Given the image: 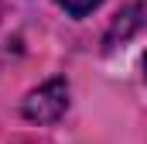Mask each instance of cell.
<instances>
[{
    "instance_id": "3957f363",
    "label": "cell",
    "mask_w": 147,
    "mask_h": 144,
    "mask_svg": "<svg viewBox=\"0 0 147 144\" xmlns=\"http://www.w3.org/2000/svg\"><path fill=\"white\" fill-rule=\"evenodd\" d=\"M144 79H147V55H144Z\"/></svg>"
},
{
    "instance_id": "6da1fadb",
    "label": "cell",
    "mask_w": 147,
    "mask_h": 144,
    "mask_svg": "<svg viewBox=\"0 0 147 144\" xmlns=\"http://www.w3.org/2000/svg\"><path fill=\"white\" fill-rule=\"evenodd\" d=\"M65 110H69V82L65 79H48V82H41L38 89L28 93L21 113L31 124H55Z\"/></svg>"
},
{
    "instance_id": "7a4b0ae2",
    "label": "cell",
    "mask_w": 147,
    "mask_h": 144,
    "mask_svg": "<svg viewBox=\"0 0 147 144\" xmlns=\"http://www.w3.org/2000/svg\"><path fill=\"white\" fill-rule=\"evenodd\" d=\"M99 3H103V0H58V7H62L65 14H72V17H86V14H92Z\"/></svg>"
}]
</instances>
